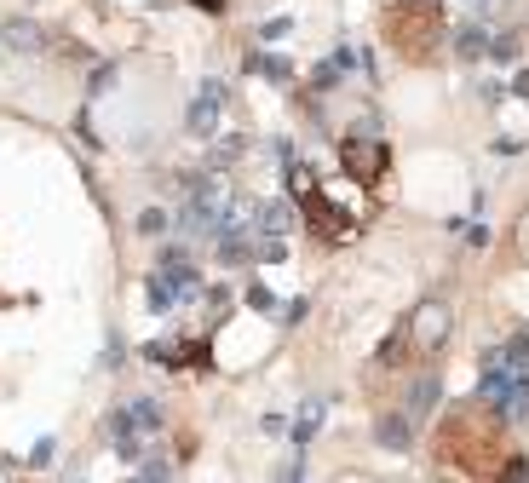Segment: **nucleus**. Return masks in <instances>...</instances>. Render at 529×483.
Here are the masks:
<instances>
[{"label":"nucleus","instance_id":"1","mask_svg":"<svg viewBox=\"0 0 529 483\" xmlns=\"http://www.w3.org/2000/svg\"><path fill=\"white\" fill-rule=\"evenodd\" d=\"M386 41L403 58H432V46L443 41V6L437 0H397L386 12Z\"/></svg>","mask_w":529,"mask_h":483},{"label":"nucleus","instance_id":"2","mask_svg":"<svg viewBox=\"0 0 529 483\" xmlns=\"http://www.w3.org/2000/svg\"><path fill=\"white\" fill-rule=\"evenodd\" d=\"M156 432H161V403H150V397H138V403L115 409L110 420H104V443H110L121 460H144Z\"/></svg>","mask_w":529,"mask_h":483},{"label":"nucleus","instance_id":"3","mask_svg":"<svg viewBox=\"0 0 529 483\" xmlns=\"http://www.w3.org/2000/svg\"><path fill=\"white\" fill-rule=\"evenodd\" d=\"M386 161H391L386 138L351 133V138L340 144V167H345V173H351L357 184H380V179H386Z\"/></svg>","mask_w":529,"mask_h":483},{"label":"nucleus","instance_id":"4","mask_svg":"<svg viewBox=\"0 0 529 483\" xmlns=\"http://www.w3.org/2000/svg\"><path fill=\"white\" fill-rule=\"evenodd\" d=\"M403 334H409V351L432 357L437 345L449 340V305H443V299H426V305H420V311L403 322Z\"/></svg>","mask_w":529,"mask_h":483},{"label":"nucleus","instance_id":"5","mask_svg":"<svg viewBox=\"0 0 529 483\" xmlns=\"http://www.w3.org/2000/svg\"><path fill=\"white\" fill-rule=\"evenodd\" d=\"M299 207H305V219H311V230H317L322 242H340V236H351V219H345V207L328 202V196H322V184H311V190L299 196Z\"/></svg>","mask_w":529,"mask_h":483},{"label":"nucleus","instance_id":"6","mask_svg":"<svg viewBox=\"0 0 529 483\" xmlns=\"http://www.w3.org/2000/svg\"><path fill=\"white\" fill-rule=\"evenodd\" d=\"M225 104H230L225 81H202V87H196V98H190V133H196V138H213L219 115H225Z\"/></svg>","mask_w":529,"mask_h":483},{"label":"nucleus","instance_id":"7","mask_svg":"<svg viewBox=\"0 0 529 483\" xmlns=\"http://www.w3.org/2000/svg\"><path fill=\"white\" fill-rule=\"evenodd\" d=\"M150 357L167 363V368H196V374L213 363V357H207V345H190V340H156V345H150Z\"/></svg>","mask_w":529,"mask_h":483},{"label":"nucleus","instance_id":"8","mask_svg":"<svg viewBox=\"0 0 529 483\" xmlns=\"http://www.w3.org/2000/svg\"><path fill=\"white\" fill-rule=\"evenodd\" d=\"M41 46H46L41 23H29V18H12L6 29H0V52H18V58H35Z\"/></svg>","mask_w":529,"mask_h":483},{"label":"nucleus","instance_id":"9","mask_svg":"<svg viewBox=\"0 0 529 483\" xmlns=\"http://www.w3.org/2000/svg\"><path fill=\"white\" fill-rule=\"evenodd\" d=\"M437 391H443V386H437V374H420V380H414L409 409H403V414H409V426H414V420H426V414L437 409Z\"/></svg>","mask_w":529,"mask_h":483},{"label":"nucleus","instance_id":"10","mask_svg":"<svg viewBox=\"0 0 529 483\" xmlns=\"http://www.w3.org/2000/svg\"><path fill=\"white\" fill-rule=\"evenodd\" d=\"M374 432H380V443H386V449H409L414 426H409V414H380V426H374Z\"/></svg>","mask_w":529,"mask_h":483},{"label":"nucleus","instance_id":"11","mask_svg":"<svg viewBox=\"0 0 529 483\" xmlns=\"http://www.w3.org/2000/svg\"><path fill=\"white\" fill-rule=\"evenodd\" d=\"M455 52L460 58H483V52H489V35H483L478 23H466V29L455 35Z\"/></svg>","mask_w":529,"mask_h":483},{"label":"nucleus","instance_id":"12","mask_svg":"<svg viewBox=\"0 0 529 483\" xmlns=\"http://www.w3.org/2000/svg\"><path fill=\"white\" fill-rule=\"evenodd\" d=\"M144 299H150L156 311H167V305H179V299H173V282H167V271H156L150 282H144Z\"/></svg>","mask_w":529,"mask_h":483},{"label":"nucleus","instance_id":"13","mask_svg":"<svg viewBox=\"0 0 529 483\" xmlns=\"http://www.w3.org/2000/svg\"><path fill=\"white\" fill-rule=\"evenodd\" d=\"M317 426H322V397H311V403L299 409V420H294V443H305V437L317 432Z\"/></svg>","mask_w":529,"mask_h":483},{"label":"nucleus","instance_id":"14","mask_svg":"<svg viewBox=\"0 0 529 483\" xmlns=\"http://www.w3.org/2000/svg\"><path fill=\"white\" fill-rule=\"evenodd\" d=\"M495 483H529V460H524V455L501 460V472H495Z\"/></svg>","mask_w":529,"mask_h":483},{"label":"nucleus","instance_id":"15","mask_svg":"<svg viewBox=\"0 0 529 483\" xmlns=\"http://www.w3.org/2000/svg\"><path fill=\"white\" fill-rule=\"evenodd\" d=\"M138 230H144V236H161V230H167V213H161V207H144V213H138Z\"/></svg>","mask_w":529,"mask_h":483},{"label":"nucleus","instance_id":"16","mask_svg":"<svg viewBox=\"0 0 529 483\" xmlns=\"http://www.w3.org/2000/svg\"><path fill=\"white\" fill-rule=\"evenodd\" d=\"M489 52H495L501 64H506V58H518V35H501V41H489Z\"/></svg>","mask_w":529,"mask_h":483},{"label":"nucleus","instance_id":"17","mask_svg":"<svg viewBox=\"0 0 529 483\" xmlns=\"http://www.w3.org/2000/svg\"><path fill=\"white\" fill-rule=\"evenodd\" d=\"M190 6H202V12H225V0H190Z\"/></svg>","mask_w":529,"mask_h":483},{"label":"nucleus","instance_id":"18","mask_svg":"<svg viewBox=\"0 0 529 483\" xmlns=\"http://www.w3.org/2000/svg\"><path fill=\"white\" fill-rule=\"evenodd\" d=\"M0 478H6V472H0Z\"/></svg>","mask_w":529,"mask_h":483}]
</instances>
